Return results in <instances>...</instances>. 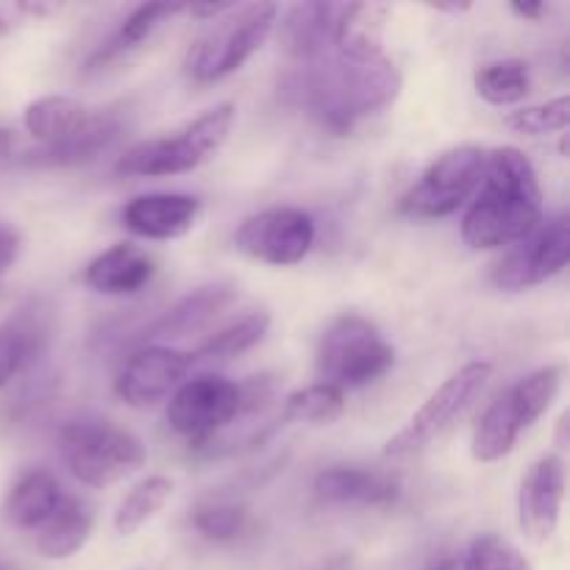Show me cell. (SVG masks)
I'll list each match as a JSON object with an SVG mask.
<instances>
[{
    "label": "cell",
    "instance_id": "obj_1",
    "mask_svg": "<svg viewBox=\"0 0 570 570\" xmlns=\"http://www.w3.org/2000/svg\"><path fill=\"white\" fill-rule=\"evenodd\" d=\"M543 223V193L529 156L495 148L484 159L482 181L462 217V239L473 250H499L527 239Z\"/></svg>",
    "mask_w": 570,
    "mask_h": 570
},
{
    "label": "cell",
    "instance_id": "obj_2",
    "mask_svg": "<svg viewBox=\"0 0 570 570\" xmlns=\"http://www.w3.org/2000/svg\"><path fill=\"white\" fill-rule=\"evenodd\" d=\"M301 98L321 128L348 134L365 117L387 109L401 92V72L387 56L373 61H351L334 48L304 61Z\"/></svg>",
    "mask_w": 570,
    "mask_h": 570
},
{
    "label": "cell",
    "instance_id": "obj_3",
    "mask_svg": "<svg viewBox=\"0 0 570 570\" xmlns=\"http://www.w3.org/2000/svg\"><path fill=\"white\" fill-rule=\"evenodd\" d=\"M278 22V6H234L189 45L184 72L198 83H215L237 72L262 45L271 39Z\"/></svg>",
    "mask_w": 570,
    "mask_h": 570
},
{
    "label": "cell",
    "instance_id": "obj_4",
    "mask_svg": "<svg viewBox=\"0 0 570 570\" xmlns=\"http://www.w3.org/2000/svg\"><path fill=\"white\" fill-rule=\"evenodd\" d=\"M234 117H237L234 104L212 106L198 120H193L187 128L176 131V137H156L131 145L117 159L115 173L134 178L193 173L195 167L204 165L206 159H212L226 145L234 126Z\"/></svg>",
    "mask_w": 570,
    "mask_h": 570
},
{
    "label": "cell",
    "instance_id": "obj_5",
    "mask_svg": "<svg viewBox=\"0 0 570 570\" xmlns=\"http://www.w3.org/2000/svg\"><path fill=\"white\" fill-rule=\"evenodd\" d=\"M56 449L72 479L87 488H111L145 465L139 438L106 421H72L56 434Z\"/></svg>",
    "mask_w": 570,
    "mask_h": 570
},
{
    "label": "cell",
    "instance_id": "obj_6",
    "mask_svg": "<svg viewBox=\"0 0 570 570\" xmlns=\"http://www.w3.org/2000/svg\"><path fill=\"white\" fill-rule=\"evenodd\" d=\"M395 365V351L367 317L343 315L323 332L315 367L323 384L356 390L382 379Z\"/></svg>",
    "mask_w": 570,
    "mask_h": 570
},
{
    "label": "cell",
    "instance_id": "obj_7",
    "mask_svg": "<svg viewBox=\"0 0 570 570\" xmlns=\"http://www.w3.org/2000/svg\"><path fill=\"white\" fill-rule=\"evenodd\" d=\"M484 154L479 145H456V148L440 154L432 165L423 170L421 181L412 184L410 193L401 198V212L421 220L449 217L465 206L479 189L484 173Z\"/></svg>",
    "mask_w": 570,
    "mask_h": 570
},
{
    "label": "cell",
    "instance_id": "obj_8",
    "mask_svg": "<svg viewBox=\"0 0 570 570\" xmlns=\"http://www.w3.org/2000/svg\"><path fill=\"white\" fill-rule=\"evenodd\" d=\"M490 376H493L490 362H468V365H462L454 376L445 379L429 395L426 404L410 417V423L387 440L384 456H406L426 449L434 438H440L479 399V393L488 387Z\"/></svg>",
    "mask_w": 570,
    "mask_h": 570
},
{
    "label": "cell",
    "instance_id": "obj_9",
    "mask_svg": "<svg viewBox=\"0 0 570 570\" xmlns=\"http://www.w3.org/2000/svg\"><path fill=\"white\" fill-rule=\"evenodd\" d=\"M165 417L173 432L195 449H206L223 429L239 421V384L209 373L189 379L170 395Z\"/></svg>",
    "mask_w": 570,
    "mask_h": 570
},
{
    "label": "cell",
    "instance_id": "obj_10",
    "mask_svg": "<svg viewBox=\"0 0 570 570\" xmlns=\"http://www.w3.org/2000/svg\"><path fill=\"white\" fill-rule=\"evenodd\" d=\"M570 256V223L566 212L540 223L527 239L493 267L490 282L504 293H523L566 271Z\"/></svg>",
    "mask_w": 570,
    "mask_h": 570
},
{
    "label": "cell",
    "instance_id": "obj_11",
    "mask_svg": "<svg viewBox=\"0 0 570 570\" xmlns=\"http://www.w3.org/2000/svg\"><path fill=\"white\" fill-rule=\"evenodd\" d=\"M234 245L245 256L265 265H298L315 245V220L293 206L256 212L239 223L234 232Z\"/></svg>",
    "mask_w": 570,
    "mask_h": 570
},
{
    "label": "cell",
    "instance_id": "obj_12",
    "mask_svg": "<svg viewBox=\"0 0 570 570\" xmlns=\"http://www.w3.org/2000/svg\"><path fill=\"white\" fill-rule=\"evenodd\" d=\"M189 354L167 345H142L120 365L115 376V393L134 410H148L170 399L189 373Z\"/></svg>",
    "mask_w": 570,
    "mask_h": 570
},
{
    "label": "cell",
    "instance_id": "obj_13",
    "mask_svg": "<svg viewBox=\"0 0 570 570\" xmlns=\"http://www.w3.org/2000/svg\"><path fill=\"white\" fill-rule=\"evenodd\" d=\"M566 460L546 454L529 468L518 490V527L529 543H549L560 527L562 501H566Z\"/></svg>",
    "mask_w": 570,
    "mask_h": 570
},
{
    "label": "cell",
    "instance_id": "obj_14",
    "mask_svg": "<svg viewBox=\"0 0 570 570\" xmlns=\"http://www.w3.org/2000/svg\"><path fill=\"white\" fill-rule=\"evenodd\" d=\"M122 128H126V115L117 106L89 111L87 120L65 142L42 145L37 150H28L20 159V165L39 167V170H45V167L87 165V161L98 159L104 150H109L122 137Z\"/></svg>",
    "mask_w": 570,
    "mask_h": 570
},
{
    "label": "cell",
    "instance_id": "obj_15",
    "mask_svg": "<svg viewBox=\"0 0 570 570\" xmlns=\"http://www.w3.org/2000/svg\"><path fill=\"white\" fill-rule=\"evenodd\" d=\"M239 289L237 284L228 282H215L198 287L195 293L184 295L181 301L170 306V309L161 312L154 323L139 332V343L142 345H159V340H181L189 334L200 332L209 323H215L228 306L237 304Z\"/></svg>",
    "mask_w": 570,
    "mask_h": 570
},
{
    "label": "cell",
    "instance_id": "obj_16",
    "mask_svg": "<svg viewBox=\"0 0 570 570\" xmlns=\"http://www.w3.org/2000/svg\"><path fill=\"white\" fill-rule=\"evenodd\" d=\"M200 200L184 193L137 195L122 206V226L145 239H178L193 232Z\"/></svg>",
    "mask_w": 570,
    "mask_h": 570
},
{
    "label": "cell",
    "instance_id": "obj_17",
    "mask_svg": "<svg viewBox=\"0 0 570 570\" xmlns=\"http://www.w3.org/2000/svg\"><path fill=\"white\" fill-rule=\"evenodd\" d=\"M156 273L154 256L131 243H117L83 267V284L98 295H137Z\"/></svg>",
    "mask_w": 570,
    "mask_h": 570
},
{
    "label": "cell",
    "instance_id": "obj_18",
    "mask_svg": "<svg viewBox=\"0 0 570 570\" xmlns=\"http://www.w3.org/2000/svg\"><path fill=\"white\" fill-rule=\"evenodd\" d=\"M399 482L367 468L334 465L315 479V495L326 504L390 507L399 501Z\"/></svg>",
    "mask_w": 570,
    "mask_h": 570
},
{
    "label": "cell",
    "instance_id": "obj_19",
    "mask_svg": "<svg viewBox=\"0 0 570 570\" xmlns=\"http://www.w3.org/2000/svg\"><path fill=\"white\" fill-rule=\"evenodd\" d=\"M390 6L384 3H343L334 26V53L351 61H373L384 56V26Z\"/></svg>",
    "mask_w": 570,
    "mask_h": 570
},
{
    "label": "cell",
    "instance_id": "obj_20",
    "mask_svg": "<svg viewBox=\"0 0 570 570\" xmlns=\"http://www.w3.org/2000/svg\"><path fill=\"white\" fill-rule=\"evenodd\" d=\"M95 527V512L87 501L65 493L59 510L37 529V551L45 560H70L87 546Z\"/></svg>",
    "mask_w": 570,
    "mask_h": 570
},
{
    "label": "cell",
    "instance_id": "obj_21",
    "mask_svg": "<svg viewBox=\"0 0 570 570\" xmlns=\"http://www.w3.org/2000/svg\"><path fill=\"white\" fill-rule=\"evenodd\" d=\"M65 490L59 479L50 471H28L22 473L9 490L3 501V518L17 529H31L37 532L56 510H59Z\"/></svg>",
    "mask_w": 570,
    "mask_h": 570
},
{
    "label": "cell",
    "instance_id": "obj_22",
    "mask_svg": "<svg viewBox=\"0 0 570 570\" xmlns=\"http://www.w3.org/2000/svg\"><path fill=\"white\" fill-rule=\"evenodd\" d=\"M343 3H298L284 14L282 39L295 59L306 61L332 48Z\"/></svg>",
    "mask_w": 570,
    "mask_h": 570
},
{
    "label": "cell",
    "instance_id": "obj_23",
    "mask_svg": "<svg viewBox=\"0 0 570 570\" xmlns=\"http://www.w3.org/2000/svg\"><path fill=\"white\" fill-rule=\"evenodd\" d=\"M523 417L518 410L512 393H501L493 404L484 410V415L479 417L476 429H473V443L471 454L476 462H499L515 449L518 438L523 432Z\"/></svg>",
    "mask_w": 570,
    "mask_h": 570
},
{
    "label": "cell",
    "instance_id": "obj_24",
    "mask_svg": "<svg viewBox=\"0 0 570 570\" xmlns=\"http://www.w3.org/2000/svg\"><path fill=\"white\" fill-rule=\"evenodd\" d=\"M176 14H184V3H148L134 9L131 14L122 20V26L117 28V33H111L109 42L89 56L87 72L104 70L106 65H111V61L122 59L126 53L137 50L145 39H150V33H154L161 22H167Z\"/></svg>",
    "mask_w": 570,
    "mask_h": 570
},
{
    "label": "cell",
    "instance_id": "obj_25",
    "mask_svg": "<svg viewBox=\"0 0 570 570\" xmlns=\"http://www.w3.org/2000/svg\"><path fill=\"white\" fill-rule=\"evenodd\" d=\"M89 109L70 95H45L22 111V126L42 145H59L87 120Z\"/></svg>",
    "mask_w": 570,
    "mask_h": 570
},
{
    "label": "cell",
    "instance_id": "obj_26",
    "mask_svg": "<svg viewBox=\"0 0 570 570\" xmlns=\"http://www.w3.org/2000/svg\"><path fill=\"white\" fill-rule=\"evenodd\" d=\"M267 328H271V312L256 309L250 315L239 317V321L228 323L226 328H220L217 334H212L209 340L198 345L195 351H189V365H198V362H226L234 356L245 354L254 345H259L265 340Z\"/></svg>",
    "mask_w": 570,
    "mask_h": 570
},
{
    "label": "cell",
    "instance_id": "obj_27",
    "mask_svg": "<svg viewBox=\"0 0 570 570\" xmlns=\"http://www.w3.org/2000/svg\"><path fill=\"white\" fill-rule=\"evenodd\" d=\"M45 337L48 328L37 317H17L0 326V390L37 360Z\"/></svg>",
    "mask_w": 570,
    "mask_h": 570
},
{
    "label": "cell",
    "instance_id": "obj_28",
    "mask_svg": "<svg viewBox=\"0 0 570 570\" xmlns=\"http://www.w3.org/2000/svg\"><path fill=\"white\" fill-rule=\"evenodd\" d=\"M345 410V393L332 384H309L284 399L278 423H309V426H328Z\"/></svg>",
    "mask_w": 570,
    "mask_h": 570
},
{
    "label": "cell",
    "instance_id": "obj_29",
    "mask_svg": "<svg viewBox=\"0 0 570 570\" xmlns=\"http://www.w3.org/2000/svg\"><path fill=\"white\" fill-rule=\"evenodd\" d=\"M173 495V479L167 476H148L120 501L115 512V529L122 538L137 534L156 512L165 510V504Z\"/></svg>",
    "mask_w": 570,
    "mask_h": 570
},
{
    "label": "cell",
    "instance_id": "obj_30",
    "mask_svg": "<svg viewBox=\"0 0 570 570\" xmlns=\"http://www.w3.org/2000/svg\"><path fill=\"white\" fill-rule=\"evenodd\" d=\"M532 78H529V65L521 59H501L490 61L476 72V92L479 98L493 106L521 104L529 95Z\"/></svg>",
    "mask_w": 570,
    "mask_h": 570
},
{
    "label": "cell",
    "instance_id": "obj_31",
    "mask_svg": "<svg viewBox=\"0 0 570 570\" xmlns=\"http://www.w3.org/2000/svg\"><path fill=\"white\" fill-rule=\"evenodd\" d=\"M562 379H566V367L562 365H546L540 371L529 373L527 379L510 387L512 399H515L518 410H521L523 426L532 429L540 417L549 412L554 399L560 395Z\"/></svg>",
    "mask_w": 570,
    "mask_h": 570
},
{
    "label": "cell",
    "instance_id": "obj_32",
    "mask_svg": "<svg viewBox=\"0 0 570 570\" xmlns=\"http://www.w3.org/2000/svg\"><path fill=\"white\" fill-rule=\"evenodd\" d=\"M570 122V98L560 95L546 104L527 106L507 117V126L523 137H551V134H562Z\"/></svg>",
    "mask_w": 570,
    "mask_h": 570
},
{
    "label": "cell",
    "instance_id": "obj_33",
    "mask_svg": "<svg viewBox=\"0 0 570 570\" xmlns=\"http://www.w3.org/2000/svg\"><path fill=\"white\" fill-rule=\"evenodd\" d=\"M248 523V510L237 504H204L193 515L195 532L206 540H215V543L237 540L239 534H245Z\"/></svg>",
    "mask_w": 570,
    "mask_h": 570
},
{
    "label": "cell",
    "instance_id": "obj_34",
    "mask_svg": "<svg viewBox=\"0 0 570 570\" xmlns=\"http://www.w3.org/2000/svg\"><path fill=\"white\" fill-rule=\"evenodd\" d=\"M462 570H532L527 557L499 534H482L471 543Z\"/></svg>",
    "mask_w": 570,
    "mask_h": 570
},
{
    "label": "cell",
    "instance_id": "obj_35",
    "mask_svg": "<svg viewBox=\"0 0 570 570\" xmlns=\"http://www.w3.org/2000/svg\"><path fill=\"white\" fill-rule=\"evenodd\" d=\"M22 254V237L9 226H0V276L17 265Z\"/></svg>",
    "mask_w": 570,
    "mask_h": 570
},
{
    "label": "cell",
    "instance_id": "obj_36",
    "mask_svg": "<svg viewBox=\"0 0 570 570\" xmlns=\"http://www.w3.org/2000/svg\"><path fill=\"white\" fill-rule=\"evenodd\" d=\"M22 22H26L22 3H0V39L14 33Z\"/></svg>",
    "mask_w": 570,
    "mask_h": 570
},
{
    "label": "cell",
    "instance_id": "obj_37",
    "mask_svg": "<svg viewBox=\"0 0 570 570\" xmlns=\"http://www.w3.org/2000/svg\"><path fill=\"white\" fill-rule=\"evenodd\" d=\"M232 9L234 3H184V14L198 17V20H217Z\"/></svg>",
    "mask_w": 570,
    "mask_h": 570
},
{
    "label": "cell",
    "instance_id": "obj_38",
    "mask_svg": "<svg viewBox=\"0 0 570 570\" xmlns=\"http://www.w3.org/2000/svg\"><path fill=\"white\" fill-rule=\"evenodd\" d=\"M510 9L529 22L543 20V14H546V3H510Z\"/></svg>",
    "mask_w": 570,
    "mask_h": 570
},
{
    "label": "cell",
    "instance_id": "obj_39",
    "mask_svg": "<svg viewBox=\"0 0 570 570\" xmlns=\"http://www.w3.org/2000/svg\"><path fill=\"white\" fill-rule=\"evenodd\" d=\"M11 156H14V134H11L9 128L0 126V165L9 161Z\"/></svg>",
    "mask_w": 570,
    "mask_h": 570
},
{
    "label": "cell",
    "instance_id": "obj_40",
    "mask_svg": "<svg viewBox=\"0 0 570 570\" xmlns=\"http://www.w3.org/2000/svg\"><path fill=\"white\" fill-rule=\"evenodd\" d=\"M460 568V560H456L454 554H438L434 560L426 562V568L423 570H456Z\"/></svg>",
    "mask_w": 570,
    "mask_h": 570
},
{
    "label": "cell",
    "instance_id": "obj_41",
    "mask_svg": "<svg viewBox=\"0 0 570 570\" xmlns=\"http://www.w3.org/2000/svg\"><path fill=\"white\" fill-rule=\"evenodd\" d=\"M429 9H434L438 14H465L473 9V3H429Z\"/></svg>",
    "mask_w": 570,
    "mask_h": 570
},
{
    "label": "cell",
    "instance_id": "obj_42",
    "mask_svg": "<svg viewBox=\"0 0 570 570\" xmlns=\"http://www.w3.org/2000/svg\"><path fill=\"white\" fill-rule=\"evenodd\" d=\"M557 449H568V412H562L560 421H557Z\"/></svg>",
    "mask_w": 570,
    "mask_h": 570
},
{
    "label": "cell",
    "instance_id": "obj_43",
    "mask_svg": "<svg viewBox=\"0 0 570 570\" xmlns=\"http://www.w3.org/2000/svg\"><path fill=\"white\" fill-rule=\"evenodd\" d=\"M0 570H17L14 566H11V562H6L3 557H0Z\"/></svg>",
    "mask_w": 570,
    "mask_h": 570
}]
</instances>
